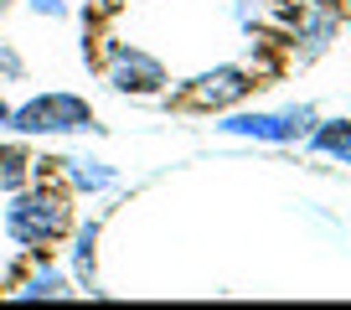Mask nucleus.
I'll list each match as a JSON object with an SVG mask.
<instances>
[{"mask_svg":"<svg viewBox=\"0 0 351 310\" xmlns=\"http://www.w3.org/2000/svg\"><path fill=\"white\" fill-rule=\"evenodd\" d=\"M104 83L114 93H134V99H150V93H165V62L140 47H114L109 52V67H104Z\"/></svg>","mask_w":351,"mask_h":310,"instance_id":"4","label":"nucleus"},{"mask_svg":"<svg viewBox=\"0 0 351 310\" xmlns=\"http://www.w3.org/2000/svg\"><path fill=\"white\" fill-rule=\"evenodd\" d=\"M73 295V274L57 264H36L21 285L11 289V300H67Z\"/></svg>","mask_w":351,"mask_h":310,"instance_id":"6","label":"nucleus"},{"mask_svg":"<svg viewBox=\"0 0 351 310\" xmlns=\"http://www.w3.org/2000/svg\"><path fill=\"white\" fill-rule=\"evenodd\" d=\"M26 181H32V155H26V145L0 140V191L11 197V191L26 187Z\"/></svg>","mask_w":351,"mask_h":310,"instance_id":"10","label":"nucleus"},{"mask_svg":"<svg viewBox=\"0 0 351 310\" xmlns=\"http://www.w3.org/2000/svg\"><path fill=\"white\" fill-rule=\"evenodd\" d=\"M346 32H351V16H346Z\"/></svg>","mask_w":351,"mask_h":310,"instance_id":"16","label":"nucleus"},{"mask_svg":"<svg viewBox=\"0 0 351 310\" xmlns=\"http://www.w3.org/2000/svg\"><path fill=\"white\" fill-rule=\"evenodd\" d=\"M320 5H336V0H320Z\"/></svg>","mask_w":351,"mask_h":310,"instance_id":"15","label":"nucleus"},{"mask_svg":"<svg viewBox=\"0 0 351 310\" xmlns=\"http://www.w3.org/2000/svg\"><path fill=\"white\" fill-rule=\"evenodd\" d=\"M93 259H99V217H88L83 228L73 232V279L77 285H99V274H93Z\"/></svg>","mask_w":351,"mask_h":310,"instance_id":"8","label":"nucleus"},{"mask_svg":"<svg viewBox=\"0 0 351 310\" xmlns=\"http://www.w3.org/2000/svg\"><path fill=\"white\" fill-rule=\"evenodd\" d=\"M5 130L26 134V140H57V134L99 130V114H93L88 99H77L67 88H52V93H32L26 104H11V124Z\"/></svg>","mask_w":351,"mask_h":310,"instance_id":"2","label":"nucleus"},{"mask_svg":"<svg viewBox=\"0 0 351 310\" xmlns=\"http://www.w3.org/2000/svg\"><path fill=\"white\" fill-rule=\"evenodd\" d=\"M0 83L11 88V83H26V57L16 52L11 42H0Z\"/></svg>","mask_w":351,"mask_h":310,"instance_id":"11","label":"nucleus"},{"mask_svg":"<svg viewBox=\"0 0 351 310\" xmlns=\"http://www.w3.org/2000/svg\"><path fill=\"white\" fill-rule=\"evenodd\" d=\"M11 5H16V0H0V16H5V11H11Z\"/></svg>","mask_w":351,"mask_h":310,"instance_id":"14","label":"nucleus"},{"mask_svg":"<svg viewBox=\"0 0 351 310\" xmlns=\"http://www.w3.org/2000/svg\"><path fill=\"white\" fill-rule=\"evenodd\" d=\"M11 124V104H5V93H0V130Z\"/></svg>","mask_w":351,"mask_h":310,"instance_id":"13","label":"nucleus"},{"mask_svg":"<svg viewBox=\"0 0 351 310\" xmlns=\"http://www.w3.org/2000/svg\"><path fill=\"white\" fill-rule=\"evenodd\" d=\"M73 232V197L62 187H47V181H26V187L11 191L5 202V238L26 254H42V248H57Z\"/></svg>","mask_w":351,"mask_h":310,"instance_id":"1","label":"nucleus"},{"mask_svg":"<svg viewBox=\"0 0 351 310\" xmlns=\"http://www.w3.org/2000/svg\"><path fill=\"white\" fill-rule=\"evenodd\" d=\"M62 166V176H67V187L73 191H109L114 181H119V171L114 166H104V160H88V155H67V160H57Z\"/></svg>","mask_w":351,"mask_h":310,"instance_id":"7","label":"nucleus"},{"mask_svg":"<svg viewBox=\"0 0 351 310\" xmlns=\"http://www.w3.org/2000/svg\"><path fill=\"white\" fill-rule=\"evenodd\" d=\"M26 5H32L36 16H47V21H62L67 16V0H26Z\"/></svg>","mask_w":351,"mask_h":310,"instance_id":"12","label":"nucleus"},{"mask_svg":"<svg viewBox=\"0 0 351 310\" xmlns=\"http://www.w3.org/2000/svg\"><path fill=\"white\" fill-rule=\"evenodd\" d=\"M315 124V109L310 104H295V109H274V114H228L217 124L222 134H238V140H263V145H300Z\"/></svg>","mask_w":351,"mask_h":310,"instance_id":"3","label":"nucleus"},{"mask_svg":"<svg viewBox=\"0 0 351 310\" xmlns=\"http://www.w3.org/2000/svg\"><path fill=\"white\" fill-rule=\"evenodd\" d=\"M305 140L315 145L320 155H336V160H346V155H351V119H315Z\"/></svg>","mask_w":351,"mask_h":310,"instance_id":"9","label":"nucleus"},{"mask_svg":"<svg viewBox=\"0 0 351 310\" xmlns=\"http://www.w3.org/2000/svg\"><path fill=\"white\" fill-rule=\"evenodd\" d=\"M346 166H351V155H346Z\"/></svg>","mask_w":351,"mask_h":310,"instance_id":"17","label":"nucleus"},{"mask_svg":"<svg viewBox=\"0 0 351 310\" xmlns=\"http://www.w3.org/2000/svg\"><path fill=\"white\" fill-rule=\"evenodd\" d=\"M248 73L243 67H212V73H202V78H191L186 83V93H181V104L186 109H212V114H222V109H232V104H243L248 99Z\"/></svg>","mask_w":351,"mask_h":310,"instance_id":"5","label":"nucleus"}]
</instances>
